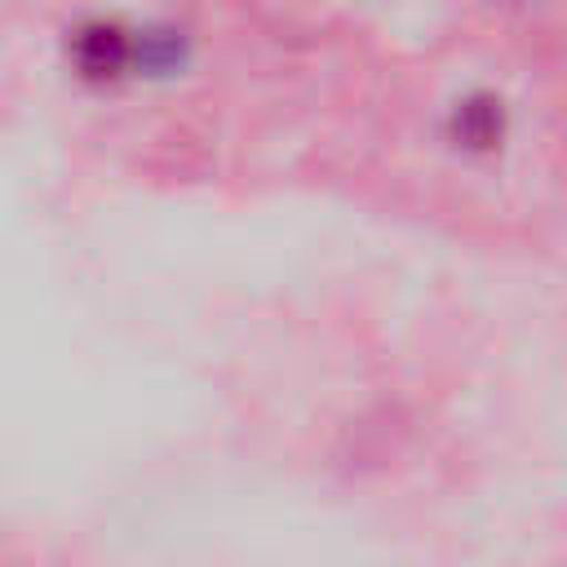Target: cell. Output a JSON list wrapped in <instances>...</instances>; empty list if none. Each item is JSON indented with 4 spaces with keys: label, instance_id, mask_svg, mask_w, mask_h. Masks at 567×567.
I'll use <instances>...</instances> for the list:
<instances>
[{
    "label": "cell",
    "instance_id": "6da1fadb",
    "mask_svg": "<svg viewBox=\"0 0 567 567\" xmlns=\"http://www.w3.org/2000/svg\"><path fill=\"white\" fill-rule=\"evenodd\" d=\"M128 53H133V44H128L124 27L102 22V18L75 27V35H71V58H75V66H80L84 75H93V80L120 75L124 62H128Z\"/></svg>",
    "mask_w": 567,
    "mask_h": 567
},
{
    "label": "cell",
    "instance_id": "7a4b0ae2",
    "mask_svg": "<svg viewBox=\"0 0 567 567\" xmlns=\"http://www.w3.org/2000/svg\"><path fill=\"white\" fill-rule=\"evenodd\" d=\"M456 133H461L465 142H474V146H487V142L501 133V102H492V97H470V102H461V111H456Z\"/></svg>",
    "mask_w": 567,
    "mask_h": 567
}]
</instances>
